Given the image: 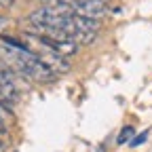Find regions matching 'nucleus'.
Instances as JSON below:
<instances>
[{"label":"nucleus","mask_w":152,"mask_h":152,"mask_svg":"<svg viewBox=\"0 0 152 152\" xmlns=\"http://www.w3.org/2000/svg\"><path fill=\"white\" fill-rule=\"evenodd\" d=\"M2 55H4V59H9L21 74L30 76L34 80L49 83V80L55 78V72L47 64H42L36 57V53H32L30 49H11V47H7L2 51Z\"/></svg>","instance_id":"1"},{"label":"nucleus","mask_w":152,"mask_h":152,"mask_svg":"<svg viewBox=\"0 0 152 152\" xmlns=\"http://www.w3.org/2000/svg\"><path fill=\"white\" fill-rule=\"evenodd\" d=\"M19 102V91L15 87L13 76L7 74L4 70H0V104L4 106H13Z\"/></svg>","instance_id":"2"},{"label":"nucleus","mask_w":152,"mask_h":152,"mask_svg":"<svg viewBox=\"0 0 152 152\" xmlns=\"http://www.w3.org/2000/svg\"><path fill=\"white\" fill-rule=\"evenodd\" d=\"M108 13V4L106 0H85V2L76 4V15H83L89 19H99Z\"/></svg>","instance_id":"3"},{"label":"nucleus","mask_w":152,"mask_h":152,"mask_svg":"<svg viewBox=\"0 0 152 152\" xmlns=\"http://www.w3.org/2000/svg\"><path fill=\"white\" fill-rule=\"evenodd\" d=\"M133 137V127H123L121 129V133H118V137H116V144H127L129 140Z\"/></svg>","instance_id":"4"},{"label":"nucleus","mask_w":152,"mask_h":152,"mask_svg":"<svg viewBox=\"0 0 152 152\" xmlns=\"http://www.w3.org/2000/svg\"><path fill=\"white\" fill-rule=\"evenodd\" d=\"M7 118H11V112L7 110V106H4V104H0V121L4 123Z\"/></svg>","instance_id":"5"},{"label":"nucleus","mask_w":152,"mask_h":152,"mask_svg":"<svg viewBox=\"0 0 152 152\" xmlns=\"http://www.w3.org/2000/svg\"><path fill=\"white\" fill-rule=\"evenodd\" d=\"M146 137H148V131H144L140 137H135V140H131V146H142L144 142H146Z\"/></svg>","instance_id":"6"},{"label":"nucleus","mask_w":152,"mask_h":152,"mask_svg":"<svg viewBox=\"0 0 152 152\" xmlns=\"http://www.w3.org/2000/svg\"><path fill=\"white\" fill-rule=\"evenodd\" d=\"M15 4V0H0V7H4V9H11Z\"/></svg>","instance_id":"7"},{"label":"nucleus","mask_w":152,"mask_h":152,"mask_svg":"<svg viewBox=\"0 0 152 152\" xmlns=\"http://www.w3.org/2000/svg\"><path fill=\"white\" fill-rule=\"evenodd\" d=\"M7 26H9V19H7V17H2V15H0V32H2V30H4Z\"/></svg>","instance_id":"8"},{"label":"nucleus","mask_w":152,"mask_h":152,"mask_svg":"<svg viewBox=\"0 0 152 152\" xmlns=\"http://www.w3.org/2000/svg\"><path fill=\"white\" fill-rule=\"evenodd\" d=\"M68 2H74V4H80V2H85V0H68Z\"/></svg>","instance_id":"9"},{"label":"nucleus","mask_w":152,"mask_h":152,"mask_svg":"<svg viewBox=\"0 0 152 152\" xmlns=\"http://www.w3.org/2000/svg\"><path fill=\"white\" fill-rule=\"evenodd\" d=\"M0 152H4V144H2V140H0Z\"/></svg>","instance_id":"10"},{"label":"nucleus","mask_w":152,"mask_h":152,"mask_svg":"<svg viewBox=\"0 0 152 152\" xmlns=\"http://www.w3.org/2000/svg\"><path fill=\"white\" fill-rule=\"evenodd\" d=\"M40 2H47V0H40Z\"/></svg>","instance_id":"11"}]
</instances>
